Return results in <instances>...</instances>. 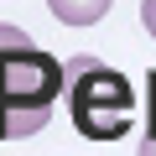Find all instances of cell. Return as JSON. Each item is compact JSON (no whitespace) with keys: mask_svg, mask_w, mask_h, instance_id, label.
Here are the masks:
<instances>
[{"mask_svg":"<svg viewBox=\"0 0 156 156\" xmlns=\"http://www.w3.org/2000/svg\"><path fill=\"white\" fill-rule=\"evenodd\" d=\"M62 94H68L73 125L89 140H120L135 125V89H130V78L120 68L99 62V57H73Z\"/></svg>","mask_w":156,"mask_h":156,"instance_id":"6da1fadb","label":"cell"},{"mask_svg":"<svg viewBox=\"0 0 156 156\" xmlns=\"http://www.w3.org/2000/svg\"><path fill=\"white\" fill-rule=\"evenodd\" d=\"M68 89V62L31 47L26 31L0 21V109H52Z\"/></svg>","mask_w":156,"mask_h":156,"instance_id":"7a4b0ae2","label":"cell"},{"mask_svg":"<svg viewBox=\"0 0 156 156\" xmlns=\"http://www.w3.org/2000/svg\"><path fill=\"white\" fill-rule=\"evenodd\" d=\"M52 109H0V140H26L37 130H47Z\"/></svg>","mask_w":156,"mask_h":156,"instance_id":"3957f363","label":"cell"},{"mask_svg":"<svg viewBox=\"0 0 156 156\" xmlns=\"http://www.w3.org/2000/svg\"><path fill=\"white\" fill-rule=\"evenodd\" d=\"M47 5H52V16L68 21V26H94V21L109 16L115 0H47Z\"/></svg>","mask_w":156,"mask_h":156,"instance_id":"277c9868","label":"cell"},{"mask_svg":"<svg viewBox=\"0 0 156 156\" xmlns=\"http://www.w3.org/2000/svg\"><path fill=\"white\" fill-rule=\"evenodd\" d=\"M146 130H156V73L146 78Z\"/></svg>","mask_w":156,"mask_h":156,"instance_id":"5b68a950","label":"cell"},{"mask_svg":"<svg viewBox=\"0 0 156 156\" xmlns=\"http://www.w3.org/2000/svg\"><path fill=\"white\" fill-rule=\"evenodd\" d=\"M140 21H146V31L156 37V0H140Z\"/></svg>","mask_w":156,"mask_h":156,"instance_id":"8992f818","label":"cell"},{"mask_svg":"<svg viewBox=\"0 0 156 156\" xmlns=\"http://www.w3.org/2000/svg\"><path fill=\"white\" fill-rule=\"evenodd\" d=\"M140 156H156V130H146V146H140Z\"/></svg>","mask_w":156,"mask_h":156,"instance_id":"52a82bcc","label":"cell"}]
</instances>
